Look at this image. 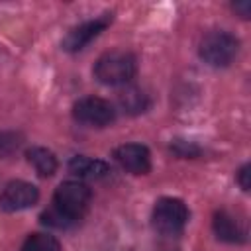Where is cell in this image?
I'll return each instance as SVG.
<instances>
[{"instance_id": "9c48e42d", "label": "cell", "mask_w": 251, "mask_h": 251, "mask_svg": "<svg viewBox=\"0 0 251 251\" xmlns=\"http://www.w3.org/2000/svg\"><path fill=\"white\" fill-rule=\"evenodd\" d=\"M212 227H214L216 237L222 239V241H227V243H241V241H245V229L226 210H220V212L214 214Z\"/></svg>"}, {"instance_id": "2e32d148", "label": "cell", "mask_w": 251, "mask_h": 251, "mask_svg": "<svg viewBox=\"0 0 251 251\" xmlns=\"http://www.w3.org/2000/svg\"><path fill=\"white\" fill-rule=\"evenodd\" d=\"M20 145V135L12 131H0V159L16 151Z\"/></svg>"}, {"instance_id": "9a60e30c", "label": "cell", "mask_w": 251, "mask_h": 251, "mask_svg": "<svg viewBox=\"0 0 251 251\" xmlns=\"http://www.w3.org/2000/svg\"><path fill=\"white\" fill-rule=\"evenodd\" d=\"M41 222H43L45 226H53V227H69L71 224H75V222L69 220L63 212H59L55 206H53L51 210H47V212L41 214Z\"/></svg>"}, {"instance_id": "52a82bcc", "label": "cell", "mask_w": 251, "mask_h": 251, "mask_svg": "<svg viewBox=\"0 0 251 251\" xmlns=\"http://www.w3.org/2000/svg\"><path fill=\"white\" fill-rule=\"evenodd\" d=\"M112 24V14H102L100 18H94L90 22H84L76 27H73L67 37L63 39V49L69 53L82 51L92 39H96L108 25Z\"/></svg>"}, {"instance_id": "277c9868", "label": "cell", "mask_w": 251, "mask_h": 251, "mask_svg": "<svg viewBox=\"0 0 251 251\" xmlns=\"http://www.w3.org/2000/svg\"><path fill=\"white\" fill-rule=\"evenodd\" d=\"M200 57L210 67H227L239 51V41L227 31H210L200 41Z\"/></svg>"}, {"instance_id": "8992f818", "label": "cell", "mask_w": 251, "mask_h": 251, "mask_svg": "<svg viewBox=\"0 0 251 251\" xmlns=\"http://www.w3.org/2000/svg\"><path fill=\"white\" fill-rule=\"evenodd\" d=\"M39 200V190L35 184L25 180H12L4 186L0 194V208L4 212H20L31 208Z\"/></svg>"}, {"instance_id": "8fae6325", "label": "cell", "mask_w": 251, "mask_h": 251, "mask_svg": "<svg viewBox=\"0 0 251 251\" xmlns=\"http://www.w3.org/2000/svg\"><path fill=\"white\" fill-rule=\"evenodd\" d=\"M118 100H120L122 110L126 114H129V116L143 114L149 108V96L141 88H137V86H126L118 94Z\"/></svg>"}, {"instance_id": "e0dca14e", "label": "cell", "mask_w": 251, "mask_h": 251, "mask_svg": "<svg viewBox=\"0 0 251 251\" xmlns=\"http://www.w3.org/2000/svg\"><path fill=\"white\" fill-rule=\"evenodd\" d=\"M249 171H251L249 165H243V167L237 171V182H239V186H241L245 192H247L249 186H251V182H249V175H251V173H249Z\"/></svg>"}, {"instance_id": "7a4b0ae2", "label": "cell", "mask_w": 251, "mask_h": 251, "mask_svg": "<svg viewBox=\"0 0 251 251\" xmlns=\"http://www.w3.org/2000/svg\"><path fill=\"white\" fill-rule=\"evenodd\" d=\"M90 198H92V192L86 184L78 180H67L57 186L53 194V206L59 212H63L69 220L76 222L86 214L90 206Z\"/></svg>"}, {"instance_id": "6da1fadb", "label": "cell", "mask_w": 251, "mask_h": 251, "mask_svg": "<svg viewBox=\"0 0 251 251\" xmlns=\"http://www.w3.org/2000/svg\"><path fill=\"white\" fill-rule=\"evenodd\" d=\"M137 73V59L129 51H108L94 63V76L108 86H124Z\"/></svg>"}, {"instance_id": "30bf717a", "label": "cell", "mask_w": 251, "mask_h": 251, "mask_svg": "<svg viewBox=\"0 0 251 251\" xmlns=\"http://www.w3.org/2000/svg\"><path fill=\"white\" fill-rule=\"evenodd\" d=\"M69 171L80 178H104L112 173L108 163L100 159H90L84 155H75L69 161Z\"/></svg>"}, {"instance_id": "5b68a950", "label": "cell", "mask_w": 251, "mask_h": 251, "mask_svg": "<svg viewBox=\"0 0 251 251\" xmlns=\"http://www.w3.org/2000/svg\"><path fill=\"white\" fill-rule=\"evenodd\" d=\"M73 116L76 122L90 127H106L116 120L114 106L100 96H84L75 102Z\"/></svg>"}, {"instance_id": "ba28073f", "label": "cell", "mask_w": 251, "mask_h": 251, "mask_svg": "<svg viewBox=\"0 0 251 251\" xmlns=\"http://www.w3.org/2000/svg\"><path fill=\"white\" fill-rule=\"evenodd\" d=\"M114 157L131 175H147L151 171V153L141 143H124L114 151Z\"/></svg>"}, {"instance_id": "ac0fdd59", "label": "cell", "mask_w": 251, "mask_h": 251, "mask_svg": "<svg viewBox=\"0 0 251 251\" xmlns=\"http://www.w3.org/2000/svg\"><path fill=\"white\" fill-rule=\"evenodd\" d=\"M233 10L239 12L241 18H249V14H251V4H249V2H237V4H233Z\"/></svg>"}, {"instance_id": "7c38bea8", "label": "cell", "mask_w": 251, "mask_h": 251, "mask_svg": "<svg viewBox=\"0 0 251 251\" xmlns=\"http://www.w3.org/2000/svg\"><path fill=\"white\" fill-rule=\"evenodd\" d=\"M25 155H27V161L33 165V169L39 176L47 178V176L55 175L59 163H57V157H55L53 151H49L45 147H31V149H27Z\"/></svg>"}, {"instance_id": "3957f363", "label": "cell", "mask_w": 251, "mask_h": 251, "mask_svg": "<svg viewBox=\"0 0 251 251\" xmlns=\"http://www.w3.org/2000/svg\"><path fill=\"white\" fill-rule=\"evenodd\" d=\"M188 222V208L180 198L163 196L153 206V226L161 235H178Z\"/></svg>"}, {"instance_id": "4fadbf2b", "label": "cell", "mask_w": 251, "mask_h": 251, "mask_svg": "<svg viewBox=\"0 0 251 251\" xmlns=\"http://www.w3.org/2000/svg\"><path fill=\"white\" fill-rule=\"evenodd\" d=\"M22 251H61V243L47 233H31L22 245Z\"/></svg>"}, {"instance_id": "5bb4252c", "label": "cell", "mask_w": 251, "mask_h": 251, "mask_svg": "<svg viewBox=\"0 0 251 251\" xmlns=\"http://www.w3.org/2000/svg\"><path fill=\"white\" fill-rule=\"evenodd\" d=\"M171 149L175 151V155H178L182 159H194L200 155V147L194 145L192 141H184V139H175L171 143Z\"/></svg>"}]
</instances>
